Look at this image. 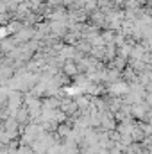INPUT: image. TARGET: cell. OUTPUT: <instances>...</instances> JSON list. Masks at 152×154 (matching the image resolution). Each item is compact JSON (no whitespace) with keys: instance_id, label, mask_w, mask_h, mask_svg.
I'll return each mask as SVG.
<instances>
[{"instance_id":"6da1fadb","label":"cell","mask_w":152,"mask_h":154,"mask_svg":"<svg viewBox=\"0 0 152 154\" xmlns=\"http://www.w3.org/2000/svg\"><path fill=\"white\" fill-rule=\"evenodd\" d=\"M63 72L66 74V77H75L79 72H77V66L75 63L72 61V59H66L65 63H63Z\"/></svg>"}]
</instances>
